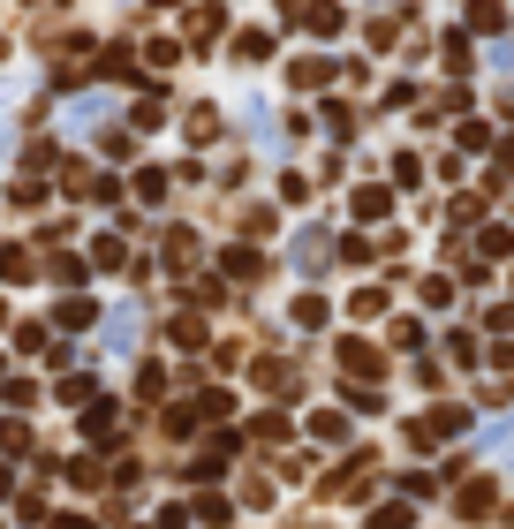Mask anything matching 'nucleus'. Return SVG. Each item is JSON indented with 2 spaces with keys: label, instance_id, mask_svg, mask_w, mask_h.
<instances>
[{
  "label": "nucleus",
  "instance_id": "4468645a",
  "mask_svg": "<svg viewBox=\"0 0 514 529\" xmlns=\"http://www.w3.org/2000/svg\"><path fill=\"white\" fill-rule=\"evenodd\" d=\"M114 431V401H84V439H106Z\"/></svg>",
  "mask_w": 514,
  "mask_h": 529
},
{
  "label": "nucleus",
  "instance_id": "6ab92c4d",
  "mask_svg": "<svg viewBox=\"0 0 514 529\" xmlns=\"http://www.w3.org/2000/svg\"><path fill=\"white\" fill-rule=\"evenodd\" d=\"M265 53H273V38H265V31H242L235 38V61H265Z\"/></svg>",
  "mask_w": 514,
  "mask_h": 529
},
{
  "label": "nucleus",
  "instance_id": "39448f33",
  "mask_svg": "<svg viewBox=\"0 0 514 529\" xmlns=\"http://www.w3.org/2000/svg\"><path fill=\"white\" fill-rule=\"evenodd\" d=\"M303 31H318V38H341V31H348V16L333 8V0H310V8H303Z\"/></svg>",
  "mask_w": 514,
  "mask_h": 529
},
{
  "label": "nucleus",
  "instance_id": "9d476101",
  "mask_svg": "<svg viewBox=\"0 0 514 529\" xmlns=\"http://www.w3.org/2000/svg\"><path fill=\"white\" fill-rule=\"evenodd\" d=\"M220 137V106H189V144H212Z\"/></svg>",
  "mask_w": 514,
  "mask_h": 529
},
{
  "label": "nucleus",
  "instance_id": "0eeeda50",
  "mask_svg": "<svg viewBox=\"0 0 514 529\" xmlns=\"http://www.w3.org/2000/svg\"><path fill=\"white\" fill-rule=\"evenodd\" d=\"M31 273H38V257L23 242H0V280H31Z\"/></svg>",
  "mask_w": 514,
  "mask_h": 529
},
{
  "label": "nucleus",
  "instance_id": "b1692460",
  "mask_svg": "<svg viewBox=\"0 0 514 529\" xmlns=\"http://www.w3.org/2000/svg\"><path fill=\"white\" fill-rule=\"evenodd\" d=\"M477 250H484V257H507V250H514V235H507V227H484Z\"/></svg>",
  "mask_w": 514,
  "mask_h": 529
},
{
  "label": "nucleus",
  "instance_id": "dca6fc26",
  "mask_svg": "<svg viewBox=\"0 0 514 529\" xmlns=\"http://www.w3.org/2000/svg\"><path fill=\"white\" fill-rule=\"evenodd\" d=\"M310 439H326V446H333V439H348V416H341V409H326V416H310Z\"/></svg>",
  "mask_w": 514,
  "mask_h": 529
},
{
  "label": "nucleus",
  "instance_id": "aec40b11",
  "mask_svg": "<svg viewBox=\"0 0 514 529\" xmlns=\"http://www.w3.org/2000/svg\"><path fill=\"white\" fill-rule=\"evenodd\" d=\"M288 76H295V84H303V91H310V84H333V69H326V61H295Z\"/></svg>",
  "mask_w": 514,
  "mask_h": 529
},
{
  "label": "nucleus",
  "instance_id": "7ed1b4c3",
  "mask_svg": "<svg viewBox=\"0 0 514 529\" xmlns=\"http://www.w3.org/2000/svg\"><path fill=\"white\" fill-rule=\"evenodd\" d=\"M288 257H295V273H303V280H318V273H326V235H318V227H303V235L288 242Z\"/></svg>",
  "mask_w": 514,
  "mask_h": 529
},
{
  "label": "nucleus",
  "instance_id": "a211bd4d",
  "mask_svg": "<svg viewBox=\"0 0 514 529\" xmlns=\"http://www.w3.org/2000/svg\"><path fill=\"white\" fill-rule=\"evenodd\" d=\"M167 333H174V348H205V318H174Z\"/></svg>",
  "mask_w": 514,
  "mask_h": 529
},
{
  "label": "nucleus",
  "instance_id": "f8f14e48",
  "mask_svg": "<svg viewBox=\"0 0 514 529\" xmlns=\"http://www.w3.org/2000/svg\"><path fill=\"white\" fill-rule=\"evenodd\" d=\"M137 205H167V167H144L137 174Z\"/></svg>",
  "mask_w": 514,
  "mask_h": 529
},
{
  "label": "nucleus",
  "instance_id": "ddd939ff",
  "mask_svg": "<svg viewBox=\"0 0 514 529\" xmlns=\"http://www.w3.org/2000/svg\"><path fill=\"white\" fill-rule=\"evenodd\" d=\"M220 273H235V280H257V273H265V257H257V250H227V257H220Z\"/></svg>",
  "mask_w": 514,
  "mask_h": 529
},
{
  "label": "nucleus",
  "instance_id": "2eb2a0df",
  "mask_svg": "<svg viewBox=\"0 0 514 529\" xmlns=\"http://www.w3.org/2000/svg\"><path fill=\"white\" fill-rule=\"evenodd\" d=\"M46 273H53V280H61V288H76V280H84V273H91V257H46Z\"/></svg>",
  "mask_w": 514,
  "mask_h": 529
},
{
  "label": "nucleus",
  "instance_id": "4be33fe9",
  "mask_svg": "<svg viewBox=\"0 0 514 529\" xmlns=\"http://www.w3.org/2000/svg\"><path fill=\"white\" fill-rule=\"evenodd\" d=\"M99 114H106V99H99V91H91V99H76V106H69V121H76V129H91V121H99Z\"/></svg>",
  "mask_w": 514,
  "mask_h": 529
},
{
  "label": "nucleus",
  "instance_id": "20e7f679",
  "mask_svg": "<svg viewBox=\"0 0 514 529\" xmlns=\"http://www.w3.org/2000/svg\"><path fill=\"white\" fill-rule=\"evenodd\" d=\"M341 371H356V378H378V371H386V356H378L371 341H341Z\"/></svg>",
  "mask_w": 514,
  "mask_h": 529
},
{
  "label": "nucleus",
  "instance_id": "6e6552de",
  "mask_svg": "<svg viewBox=\"0 0 514 529\" xmlns=\"http://www.w3.org/2000/svg\"><path fill=\"white\" fill-rule=\"evenodd\" d=\"M348 212H356V220H386V212H394V197H386V189H356V197H348Z\"/></svg>",
  "mask_w": 514,
  "mask_h": 529
},
{
  "label": "nucleus",
  "instance_id": "423d86ee",
  "mask_svg": "<svg viewBox=\"0 0 514 529\" xmlns=\"http://www.w3.org/2000/svg\"><path fill=\"white\" fill-rule=\"evenodd\" d=\"M189 257H197V235H189V227H174V235L159 242V265H167V273H182Z\"/></svg>",
  "mask_w": 514,
  "mask_h": 529
},
{
  "label": "nucleus",
  "instance_id": "f3484780",
  "mask_svg": "<svg viewBox=\"0 0 514 529\" xmlns=\"http://www.w3.org/2000/svg\"><path fill=\"white\" fill-rule=\"evenodd\" d=\"M227 514H235V507H227V492H205V499H197V522H205V529H220Z\"/></svg>",
  "mask_w": 514,
  "mask_h": 529
},
{
  "label": "nucleus",
  "instance_id": "5701e85b",
  "mask_svg": "<svg viewBox=\"0 0 514 529\" xmlns=\"http://www.w3.org/2000/svg\"><path fill=\"white\" fill-rule=\"evenodd\" d=\"M295 325H326V295H303V303H295Z\"/></svg>",
  "mask_w": 514,
  "mask_h": 529
},
{
  "label": "nucleus",
  "instance_id": "9b49d317",
  "mask_svg": "<svg viewBox=\"0 0 514 529\" xmlns=\"http://www.w3.org/2000/svg\"><path fill=\"white\" fill-rule=\"evenodd\" d=\"M492 499H499V492H492V484L477 477V484H469V492H462V514H469V522H484V514H499Z\"/></svg>",
  "mask_w": 514,
  "mask_h": 529
},
{
  "label": "nucleus",
  "instance_id": "1a4fd4ad",
  "mask_svg": "<svg viewBox=\"0 0 514 529\" xmlns=\"http://www.w3.org/2000/svg\"><path fill=\"white\" fill-rule=\"evenodd\" d=\"M53 325H69V333H84V325H99V310H91L84 295H69V303L53 310Z\"/></svg>",
  "mask_w": 514,
  "mask_h": 529
},
{
  "label": "nucleus",
  "instance_id": "f257e3e1",
  "mask_svg": "<svg viewBox=\"0 0 514 529\" xmlns=\"http://www.w3.org/2000/svg\"><path fill=\"white\" fill-rule=\"evenodd\" d=\"M137 341H144V310L137 303H114V310H106V356H137Z\"/></svg>",
  "mask_w": 514,
  "mask_h": 529
},
{
  "label": "nucleus",
  "instance_id": "412c9836",
  "mask_svg": "<svg viewBox=\"0 0 514 529\" xmlns=\"http://www.w3.org/2000/svg\"><path fill=\"white\" fill-rule=\"evenodd\" d=\"M91 265H99V273H114V265H121V242L99 235V242H91Z\"/></svg>",
  "mask_w": 514,
  "mask_h": 529
},
{
  "label": "nucleus",
  "instance_id": "f03ea898",
  "mask_svg": "<svg viewBox=\"0 0 514 529\" xmlns=\"http://www.w3.org/2000/svg\"><path fill=\"white\" fill-rule=\"evenodd\" d=\"M454 431H469V409H431L424 424H409V446H431V439H454Z\"/></svg>",
  "mask_w": 514,
  "mask_h": 529
}]
</instances>
